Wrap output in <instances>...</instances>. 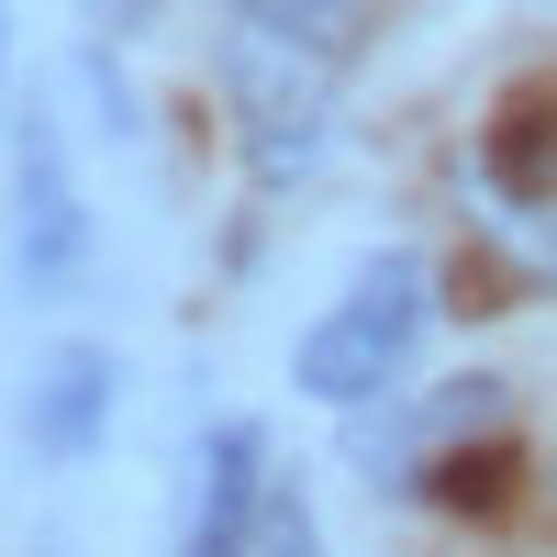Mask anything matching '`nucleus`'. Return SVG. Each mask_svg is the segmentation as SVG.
<instances>
[{
  "mask_svg": "<svg viewBox=\"0 0 557 557\" xmlns=\"http://www.w3.org/2000/svg\"><path fill=\"white\" fill-rule=\"evenodd\" d=\"M480 190L535 257H557V89H513L480 134Z\"/></svg>",
  "mask_w": 557,
  "mask_h": 557,
  "instance_id": "39448f33",
  "label": "nucleus"
},
{
  "mask_svg": "<svg viewBox=\"0 0 557 557\" xmlns=\"http://www.w3.org/2000/svg\"><path fill=\"white\" fill-rule=\"evenodd\" d=\"M257 502H268V435L235 412V424H212V435L190 446L168 557H257Z\"/></svg>",
  "mask_w": 557,
  "mask_h": 557,
  "instance_id": "20e7f679",
  "label": "nucleus"
},
{
  "mask_svg": "<svg viewBox=\"0 0 557 557\" xmlns=\"http://www.w3.org/2000/svg\"><path fill=\"white\" fill-rule=\"evenodd\" d=\"M12 268L45 301L89 278V201H78V168H67V123L45 101H23V146H12Z\"/></svg>",
  "mask_w": 557,
  "mask_h": 557,
  "instance_id": "7ed1b4c3",
  "label": "nucleus"
},
{
  "mask_svg": "<svg viewBox=\"0 0 557 557\" xmlns=\"http://www.w3.org/2000/svg\"><path fill=\"white\" fill-rule=\"evenodd\" d=\"M357 45H368V0H223V112L268 190L323 157Z\"/></svg>",
  "mask_w": 557,
  "mask_h": 557,
  "instance_id": "f257e3e1",
  "label": "nucleus"
},
{
  "mask_svg": "<svg viewBox=\"0 0 557 557\" xmlns=\"http://www.w3.org/2000/svg\"><path fill=\"white\" fill-rule=\"evenodd\" d=\"M112 401H123L112 346H57V357L23 380V446L45 457V469H78V457H101Z\"/></svg>",
  "mask_w": 557,
  "mask_h": 557,
  "instance_id": "423d86ee",
  "label": "nucleus"
},
{
  "mask_svg": "<svg viewBox=\"0 0 557 557\" xmlns=\"http://www.w3.org/2000/svg\"><path fill=\"white\" fill-rule=\"evenodd\" d=\"M424 312H435V278L424 257H368L335 301H323L301 323V346H290V391L323 401V412H357V401H380L401 380V357L424 346Z\"/></svg>",
  "mask_w": 557,
  "mask_h": 557,
  "instance_id": "f03ea898",
  "label": "nucleus"
},
{
  "mask_svg": "<svg viewBox=\"0 0 557 557\" xmlns=\"http://www.w3.org/2000/svg\"><path fill=\"white\" fill-rule=\"evenodd\" d=\"M0 101H12V23H0Z\"/></svg>",
  "mask_w": 557,
  "mask_h": 557,
  "instance_id": "6e6552de",
  "label": "nucleus"
},
{
  "mask_svg": "<svg viewBox=\"0 0 557 557\" xmlns=\"http://www.w3.org/2000/svg\"><path fill=\"white\" fill-rule=\"evenodd\" d=\"M257 557H323L312 535V491L290 469H268V502H257Z\"/></svg>",
  "mask_w": 557,
  "mask_h": 557,
  "instance_id": "0eeeda50",
  "label": "nucleus"
}]
</instances>
